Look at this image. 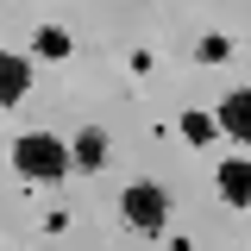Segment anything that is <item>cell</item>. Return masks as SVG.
<instances>
[{
    "mask_svg": "<svg viewBox=\"0 0 251 251\" xmlns=\"http://www.w3.org/2000/svg\"><path fill=\"white\" fill-rule=\"evenodd\" d=\"M13 170H19L25 182H63V176H69V151H63L50 132H25V138L13 145Z\"/></svg>",
    "mask_w": 251,
    "mask_h": 251,
    "instance_id": "obj_1",
    "label": "cell"
},
{
    "mask_svg": "<svg viewBox=\"0 0 251 251\" xmlns=\"http://www.w3.org/2000/svg\"><path fill=\"white\" fill-rule=\"evenodd\" d=\"M120 214H126V226H132V232L157 239V232L170 226V195H163L157 182H132V188L120 195Z\"/></svg>",
    "mask_w": 251,
    "mask_h": 251,
    "instance_id": "obj_2",
    "label": "cell"
},
{
    "mask_svg": "<svg viewBox=\"0 0 251 251\" xmlns=\"http://www.w3.org/2000/svg\"><path fill=\"white\" fill-rule=\"evenodd\" d=\"M25 88H31V63L0 50V107H19V100H25Z\"/></svg>",
    "mask_w": 251,
    "mask_h": 251,
    "instance_id": "obj_3",
    "label": "cell"
},
{
    "mask_svg": "<svg viewBox=\"0 0 251 251\" xmlns=\"http://www.w3.org/2000/svg\"><path fill=\"white\" fill-rule=\"evenodd\" d=\"M214 126H226L232 138H245V132H251V94H245V88H232L226 100H220V120H214Z\"/></svg>",
    "mask_w": 251,
    "mask_h": 251,
    "instance_id": "obj_4",
    "label": "cell"
},
{
    "mask_svg": "<svg viewBox=\"0 0 251 251\" xmlns=\"http://www.w3.org/2000/svg\"><path fill=\"white\" fill-rule=\"evenodd\" d=\"M220 195H226L232 207H245V201H251V163H245V157H232V163L220 170Z\"/></svg>",
    "mask_w": 251,
    "mask_h": 251,
    "instance_id": "obj_5",
    "label": "cell"
},
{
    "mask_svg": "<svg viewBox=\"0 0 251 251\" xmlns=\"http://www.w3.org/2000/svg\"><path fill=\"white\" fill-rule=\"evenodd\" d=\"M75 163H88V170L107 163V132H100V126H88V132L75 138Z\"/></svg>",
    "mask_w": 251,
    "mask_h": 251,
    "instance_id": "obj_6",
    "label": "cell"
},
{
    "mask_svg": "<svg viewBox=\"0 0 251 251\" xmlns=\"http://www.w3.org/2000/svg\"><path fill=\"white\" fill-rule=\"evenodd\" d=\"M195 57H201V63H226V57H232V44H226L220 31H207V38L195 44Z\"/></svg>",
    "mask_w": 251,
    "mask_h": 251,
    "instance_id": "obj_7",
    "label": "cell"
},
{
    "mask_svg": "<svg viewBox=\"0 0 251 251\" xmlns=\"http://www.w3.org/2000/svg\"><path fill=\"white\" fill-rule=\"evenodd\" d=\"M38 50H44V57H69V31H38Z\"/></svg>",
    "mask_w": 251,
    "mask_h": 251,
    "instance_id": "obj_8",
    "label": "cell"
},
{
    "mask_svg": "<svg viewBox=\"0 0 251 251\" xmlns=\"http://www.w3.org/2000/svg\"><path fill=\"white\" fill-rule=\"evenodd\" d=\"M182 132L195 145H207V138H214V120H207V113H182Z\"/></svg>",
    "mask_w": 251,
    "mask_h": 251,
    "instance_id": "obj_9",
    "label": "cell"
}]
</instances>
